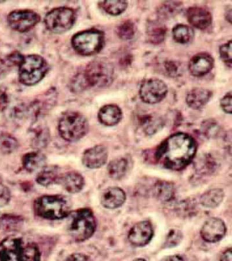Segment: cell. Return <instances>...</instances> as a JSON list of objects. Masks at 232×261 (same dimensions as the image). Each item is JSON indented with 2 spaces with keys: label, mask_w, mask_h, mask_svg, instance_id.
Returning <instances> with one entry per match:
<instances>
[{
  "label": "cell",
  "mask_w": 232,
  "mask_h": 261,
  "mask_svg": "<svg viewBox=\"0 0 232 261\" xmlns=\"http://www.w3.org/2000/svg\"><path fill=\"white\" fill-rule=\"evenodd\" d=\"M196 150V143L192 137L178 133L169 137L161 145L156 157L166 168L178 171L191 162Z\"/></svg>",
  "instance_id": "obj_1"
},
{
  "label": "cell",
  "mask_w": 232,
  "mask_h": 261,
  "mask_svg": "<svg viewBox=\"0 0 232 261\" xmlns=\"http://www.w3.org/2000/svg\"><path fill=\"white\" fill-rule=\"evenodd\" d=\"M113 65L104 59L93 61L87 65L84 71L77 75L73 88L83 90L87 88H103L113 83L114 79Z\"/></svg>",
  "instance_id": "obj_2"
},
{
  "label": "cell",
  "mask_w": 232,
  "mask_h": 261,
  "mask_svg": "<svg viewBox=\"0 0 232 261\" xmlns=\"http://www.w3.org/2000/svg\"><path fill=\"white\" fill-rule=\"evenodd\" d=\"M0 261H40L39 248L21 237H8L0 243Z\"/></svg>",
  "instance_id": "obj_3"
},
{
  "label": "cell",
  "mask_w": 232,
  "mask_h": 261,
  "mask_svg": "<svg viewBox=\"0 0 232 261\" xmlns=\"http://www.w3.org/2000/svg\"><path fill=\"white\" fill-rule=\"evenodd\" d=\"M68 216V232L76 242H84L94 233L96 221L91 210L83 208L76 210L70 212Z\"/></svg>",
  "instance_id": "obj_4"
},
{
  "label": "cell",
  "mask_w": 232,
  "mask_h": 261,
  "mask_svg": "<svg viewBox=\"0 0 232 261\" xmlns=\"http://www.w3.org/2000/svg\"><path fill=\"white\" fill-rule=\"evenodd\" d=\"M34 211L40 217L48 220H60L70 213V205L66 198L60 195H45L34 202Z\"/></svg>",
  "instance_id": "obj_5"
},
{
  "label": "cell",
  "mask_w": 232,
  "mask_h": 261,
  "mask_svg": "<svg viewBox=\"0 0 232 261\" xmlns=\"http://www.w3.org/2000/svg\"><path fill=\"white\" fill-rule=\"evenodd\" d=\"M19 67V81L23 85L32 86L41 81L48 72V63L37 55L23 56Z\"/></svg>",
  "instance_id": "obj_6"
},
{
  "label": "cell",
  "mask_w": 232,
  "mask_h": 261,
  "mask_svg": "<svg viewBox=\"0 0 232 261\" xmlns=\"http://www.w3.org/2000/svg\"><path fill=\"white\" fill-rule=\"evenodd\" d=\"M88 130V121L79 112H65L59 122L60 136L68 142H76L81 140L87 134Z\"/></svg>",
  "instance_id": "obj_7"
},
{
  "label": "cell",
  "mask_w": 232,
  "mask_h": 261,
  "mask_svg": "<svg viewBox=\"0 0 232 261\" xmlns=\"http://www.w3.org/2000/svg\"><path fill=\"white\" fill-rule=\"evenodd\" d=\"M105 37L100 31L91 30L75 34L72 39V45L79 54L90 56L96 54L102 48Z\"/></svg>",
  "instance_id": "obj_8"
},
{
  "label": "cell",
  "mask_w": 232,
  "mask_h": 261,
  "mask_svg": "<svg viewBox=\"0 0 232 261\" xmlns=\"http://www.w3.org/2000/svg\"><path fill=\"white\" fill-rule=\"evenodd\" d=\"M75 20L76 15L72 8L60 7L55 8L46 14L44 23L50 32L63 34L72 28Z\"/></svg>",
  "instance_id": "obj_9"
},
{
  "label": "cell",
  "mask_w": 232,
  "mask_h": 261,
  "mask_svg": "<svg viewBox=\"0 0 232 261\" xmlns=\"http://www.w3.org/2000/svg\"><path fill=\"white\" fill-rule=\"evenodd\" d=\"M168 87L162 80L150 79L145 80L140 87V97L144 103H159L166 97Z\"/></svg>",
  "instance_id": "obj_10"
},
{
  "label": "cell",
  "mask_w": 232,
  "mask_h": 261,
  "mask_svg": "<svg viewBox=\"0 0 232 261\" xmlns=\"http://www.w3.org/2000/svg\"><path fill=\"white\" fill-rule=\"evenodd\" d=\"M7 20L10 27L14 30L26 32L40 21V17L32 10H15L9 14Z\"/></svg>",
  "instance_id": "obj_11"
},
{
  "label": "cell",
  "mask_w": 232,
  "mask_h": 261,
  "mask_svg": "<svg viewBox=\"0 0 232 261\" xmlns=\"http://www.w3.org/2000/svg\"><path fill=\"white\" fill-rule=\"evenodd\" d=\"M226 226L221 219L212 218L203 224L201 229V236L203 240L210 243L219 242L225 236Z\"/></svg>",
  "instance_id": "obj_12"
},
{
  "label": "cell",
  "mask_w": 232,
  "mask_h": 261,
  "mask_svg": "<svg viewBox=\"0 0 232 261\" xmlns=\"http://www.w3.org/2000/svg\"><path fill=\"white\" fill-rule=\"evenodd\" d=\"M153 236V229L148 221L136 224L130 230L128 239L136 246H144L148 244Z\"/></svg>",
  "instance_id": "obj_13"
},
{
  "label": "cell",
  "mask_w": 232,
  "mask_h": 261,
  "mask_svg": "<svg viewBox=\"0 0 232 261\" xmlns=\"http://www.w3.org/2000/svg\"><path fill=\"white\" fill-rule=\"evenodd\" d=\"M107 159V148L102 145H97L85 151L83 156V163L89 169H97L105 165Z\"/></svg>",
  "instance_id": "obj_14"
},
{
  "label": "cell",
  "mask_w": 232,
  "mask_h": 261,
  "mask_svg": "<svg viewBox=\"0 0 232 261\" xmlns=\"http://www.w3.org/2000/svg\"><path fill=\"white\" fill-rule=\"evenodd\" d=\"M214 66L213 57L207 53H199L191 58L189 63V69L194 76L201 77L207 75Z\"/></svg>",
  "instance_id": "obj_15"
},
{
  "label": "cell",
  "mask_w": 232,
  "mask_h": 261,
  "mask_svg": "<svg viewBox=\"0 0 232 261\" xmlns=\"http://www.w3.org/2000/svg\"><path fill=\"white\" fill-rule=\"evenodd\" d=\"M187 20L195 28L204 30L212 22V15L209 10L200 6H193L187 10Z\"/></svg>",
  "instance_id": "obj_16"
},
{
  "label": "cell",
  "mask_w": 232,
  "mask_h": 261,
  "mask_svg": "<svg viewBox=\"0 0 232 261\" xmlns=\"http://www.w3.org/2000/svg\"><path fill=\"white\" fill-rule=\"evenodd\" d=\"M126 199L125 192L119 187H110L101 194V203L107 209L121 207Z\"/></svg>",
  "instance_id": "obj_17"
},
{
  "label": "cell",
  "mask_w": 232,
  "mask_h": 261,
  "mask_svg": "<svg viewBox=\"0 0 232 261\" xmlns=\"http://www.w3.org/2000/svg\"><path fill=\"white\" fill-rule=\"evenodd\" d=\"M212 92L203 88H195L187 94V103L194 110H199L207 105L211 99Z\"/></svg>",
  "instance_id": "obj_18"
},
{
  "label": "cell",
  "mask_w": 232,
  "mask_h": 261,
  "mask_svg": "<svg viewBox=\"0 0 232 261\" xmlns=\"http://www.w3.org/2000/svg\"><path fill=\"white\" fill-rule=\"evenodd\" d=\"M121 118V110L115 104H109L103 106L98 112V119L104 125H115L119 123Z\"/></svg>",
  "instance_id": "obj_19"
},
{
  "label": "cell",
  "mask_w": 232,
  "mask_h": 261,
  "mask_svg": "<svg viewBox=\"0 0 232 261\" xmlns=\"http://www.w3.org/2000/svg\"><path fill=\"white\" fill-rule=\"evenodd\" d=\"M58 183H60L68 193H77L82 191L85 180L80 173L69 172L60 177Z\"/></svg>",
  "instance_id": "obj_20"
},
{
  "label": "cell",
  "mask_w": 232,
  "mask_h": 261,
  "mask_svg": "<svg viewBox=\"0 0 232 261\" xmlns=\"http://www.w3.org/2000/svg\"><path fill=\"white\" fill-rule=\"evenodd\" d=\"M22 161L26 170L29 172H34L45 167L46 159L42 153L33 152L24 155Z\"/></svg>",
  "instance_id": "obj_21"
},
{
  "label": "cell",
  "mask_w": 232,
  "mask_h": 261,
  "mask_svg": "<svg viewBox=\"0 0 232 261\" xmlns=\"http://www.w3.org/2000/svg\"><path fill=\"white\" fill-rule=\"evenodd\" d=\"M224 192L221 189L209 190L200 197L201 205L205 207L215 208L223 201Z\"/></svg>",
  "instance_id": "obj_22"
},
{
  "label": "cell",
  "mask_w": 232,
  "mask_h": 261,
  "mask_svg": "<svg viewBox=\"0 0 232 261\" xmlns=\"http://www.w3.org/2000/svg\"><path fill=\"white\" fill-rule=\"evenodd\" d=\"M60 177L58 167H45L38 173L36 180L40 185L44 186V187H48L53 184L58 183Z\"/></svg>",
  "instance_id": "obj_23"
},
{
  "label": "cell",
  "mask_w": 232,
  "mask_h": 261,
  "mask_svg": "<svg viewBox=\"0 0 232 261\" xmlns=\"http://www.w3.org/2000/svg\"><path fill=\"white\" fill-rule=\"evenodd\" d=\"M154 195L162 201H169L174 195V187L172 183L161 181L154 186Z\"/></svg>",
  "instance_id": "obj_24"
},
{
  "label": "cell",
  "mask_w": 232,
  "mask_h": 261,
  "mask_svg": "<svg viewBox=\"0 0 232 261\" xmlns=\"http://www.w3.org/2000/svg\"><path fill=\"white\" fill-rule=\"evenodd\" d=\"M174 40L180 44H187L192 41L194 32L191 28L185 24H178L172 30Z\"/></svg>",
  "instance_id": "obj_25"
},
{
  "label": "cell",
  "mask_w": 232,
  "mask_h": 261,
  "mask_svg": "<svg viewBox=\"0 0 232 261\" xmlns=\"http://www.w3.org/2000/svg\"><path fill=\"white\" fill-rule=\"evenodd\" d=\"M127 169V161L123 158L111 161L108 167V171L112 178L119 179L125 175Z\"/></svg>",
  "instance_id": "obj_26"
},
{
  "label": "cell",
  "mask_w": 232,
  "mask_h": 261,
  "mask_svg": "<svg viewBox=\"0 0 232 261\" xmlns=\"http://www.w3.org/2000/svg\"><path fill=\"white\" fill-rule=\"evenodd\" d=\"M99 4L106 12L115 16L123 13L127 7V2L122 0H109L99 2Z\"/></svg>",
  "instance_id": "obj_27"
},
{
  "label": "cell",
  "mask_w": 232,
  "mask_h": 261,
  "mask_svg": "<svg viewBox=\"0 0 232 261\" xmlns=\"http://www.w3.org/2000/svg\"><path fill=\"white\" fill-rule=\"evenodd\" d=\"M19 143L17 139L6 133L0 134V152L9 154L17 150Z\"/></svg>",
  "instance_id": "obj_28"
},
{
  "label": "cell",
  "mask_w": 232,
  "mask_h": 261,
  "mask_svg": "<svg viewBox=\"0 0 232 261\" xmlns=\"http://www.w3.org/2000/svg\"><path fill=\"white\" fill-rule=\"evenodd\" d=\"M166 28L158 22H150L148 28V36L150 42L153 44H159L164 40L166 35Z\"/></svg>",
  "instance_id": "obj_29"
},
{
  "label": "cell",
  "mask_w": 232,
  "mask_h": 261,
  "mask_svg": "<svg viewBox=\"0 0 232 261\" xmlns=\"http://www.w3.org/2000/svg\"><path fill=\"white\" fill-rule=\"evenodd\" d=\"M163 120L160 116L156 115H148L142 120V126L144 132L148 135L154 134L162 128Z\"/></svg>",
  "instance_id": "obj_30"
},
{
  "label": "cell",
  "mask_w": 232,
  "mask_h": 261,
  "mask_svg": "<svg viewBox=\"0 0 232 261\" xmlns=\"http://www.w3.org/2000/svg\"><path fill=\"white\" fill-rule=\"evenodd\" d=\"M135 24L131 20H125L117 28V34L123 40H131L135 34Z\"/></svg>",
  "instance_id": "obj_31"
},
{
  "label": "cell",
  "mask_w": 232,
  "mask_h": 261,
  "mask_svg": "<svg viewBox=\"0 0 232 261\" xmlns=\"http://www.w3.org/2000/svg\"><path fill=\"white\" fill-rule=\"evenodd\" d=\"M220 56L227 66L231 67V41L225 43L220 47Z\"/></svg>",
  "instance_id": "obj_32"
},
{
  "label": "cell",
  "mask_w": 232,
  "mask_h": 261,
  "mask_svg": "<svg viewBox=\"0 0 232 261\" xmlns=\"http://www.w3.org/2000/svg\"><path fill=\"white\" fill-rule=\"evenodd\" d=\"M183 234L178 230H172L169 232L166 238V242L165 244L167 247H173L178 245L182 240Z\"/></svg>",
  "instance_id": "obj_33"
},
{
  "label": "cell",
  "mask_w": 232,
  "mask_h": 261,
  "mask_svg": "<svg viewBox=\"0 0 232 261\" xmlns=\"http://www.w3.org/2000/svg\"><path fill=\"white\" fill-rule=\"evenodd\" d=\"M11 195L8 187L0 184V207L7 205L11 200Z\"/></svg>",
  "instance_id": "obj_34"
},
{
  "label": "cell",
  "mask_w": 232,
  "mask_h": 261,
  "mask_svg": "<svg viewBox=\"0 0 232 261\" xmlns=\"http://www.w3.org/2000/svg\"><path fill=\"white\" fill-rule=\"evenodd\" d=\"M231 92L226 94L221 100V106L223 111L227 114L231 113Z\"/></svg>",
  "instance_id": "obj_35"
},
{
  "label": "cell",
  "mask_w": 232,
  "mask_h": 261,
  "mask_svg": "<svg viewBox=\"0 0 232 261\" xmlns=\"http://www.w3.org/2000/svg\"><path fill=\"white\" fill-rule=\"evenodd\" d=\"M66 261H92L89 257L83 254H74L67 258Z\"/></svg>",
  "instance_id": "obj_36"
},
{
  "label": "cell",
  "mask_w": 232,
  "mask_h": 261,
  "mask_svg": "<svg viewBox=\"0 0 232 261\" xmlns=\"http://www.w3.org/2000/svg\"><path fill=\"white\" fill-rule=\"evenodd\" d=\"M232 253L231 248L228 249L221 255L220 261H232Z\"/></svg>",
  "instance_id": "obj_37"
},
{
  "label": "cell",
  "mask_w": 232,
  "mask_h": 261,
  "mask_svg": "<svg viewBox=\"0 0 232 261\" xmlns=\"http://www.w3.org/2000/svg\"><path fill=\"white\" fill-rule=\"evenodd\" d=\"M7 95L3 91H0V108H3L7 103Z\"/></svg>",
  "instance_id": "obj_38"
},
{
  "label": "cell",
  "mask_w": 232,
  "mask_h": 261,
  "mask_svg": "<svg viewBox=\"0 0 232 261\" xmlns=\"http://www.w3.org/2000/svg\"><path fill=\"white\" fill-rule=\"evenodd\" d=\"M162 261H185L182 257L178 256V255H174V256H170L163 259Z\"/></svg>",
  "instance_id": "obj_39"
},
{
  "label": "cell",
  "mask_w": 232,
  "mask_h": 261,
  "mask_svg": "<svg viewBox=\"0 0 232 261\" xmlns=\"http://www.w3.org/2000/svg\"><path fill=\"white\" fill-rule=\"evenodd\" d=\"M134 261H145V260H144V259L139 258V259H136V260H134Z\"/></svg>",
  "instance_id": "obj_40"
}]
</instances>
